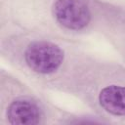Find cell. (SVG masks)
<instances>
[{
  "label": "cell",
  "mask_w": 125,
  "mask_h": 125,
  "mask_svg": "<svg viewBox=\"0 0 125 125\" xmlns=\"http://www.w3.org/2000/svg\"><path fill=\"white\" fill-rule=\"evenodd\" d=\"M101 105L114 115H125V87L111 85L104 88L99 96Z\"/></svg>",
  "instance_id": "obj_4"
},
{
  "label": "cell",
  "mask_w": 125,
  "mask_h": 125,
  "mask_svg": "<svg viewBox=\"0 0 125 125\" xmlns=\"http://www.w3.org/2000/svg\"><path fill=\"white\" fill-rule=\"evenodd\" d=\"M53 13L59 23L72 30L84 28L91 19V13L84 0H57Z\"/></svg>",
  "instance_id": "obj_2"
},
{
  "label": "cell",
  "mask_w": 125,
  "mask_h": 125,
  "mask_svg": "<svg viewBox=\"0 0 125 125\" xmlns=\"http://www.w3.org/2000/svg\"><path fill=\"white\" fill-rule=\"evenodd\" d=\"M27 65L38 73H52L56 71L63 61L62 50L54 43L36 41L31 43L25 51Z\"/></svg>",
  "instance_id": "obj_1"
},
{
  "label": "cell",
  "mask_w": 125,
  "mask_h": 125,
  "mask_svg": "<svg viewBox=\"0 0 125 125\" xmlns=\"http://www.w3.org/2000/svg\"><path fill=\"white\" fill-rule=\"evenodd\" d=\"M7 116L11 124L34 125L39 123L40 110L38 106L27 100H17L8 108Z\"/></svg>",
  "instance_id": "obj_3"
}]
</instances>
